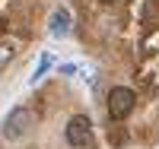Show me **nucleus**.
<instances>
[{
	"mask_svg": "<svg viewBox=\"0 0 159 149\" xmlns=\"http://www.w3.org/2000/svg\"><path fill=\"white\" fill-rule=\"evenodd\" d=\"M32 130V111L29 108H22V105H16L13 111L3 117V140H10V143H16V140H22L25 133Z\"/></svg>",
	"mask_w": 159,
	"mask_h": 149,
	"instance_id": "nucleus-2",
	"label": "nucleus"
},
{
	"mask_svg": "<svg viewBox=\"0 0 159 149\" xmlns=\"http://www.w3.org/2000/svg\"><path fill=\"white\" fill-rule=\"evenodd\" d=\"M102 3H111V0H102Z\"/></svg>",
	"mask_w": 159,
	"mask_h": 149,
	"instance_id": "nucleus-7",
	"label": "nucleus"
},
{
	"mask_svg": "<svg viewBox=\"0 0 159 149\" xmlns=\"http://www.w3.org/2000/svg\"><path fill=\"white\" fill-rule=\"evenodd\" d=\"M48 29H51V35L54 38H67L70 35V10H54L51 13V22H48Z\"/></svg>",
	"mask_w": 159,
	"mask_h": 149,
	"instance_id": "nucleus-4",
	"label": "nucleus"
},
{
	"mask_svg": "<svg viewBox=\"0 0 159 149\" xmlns=\"http://www.w3.org/2000/svg\"><path fill=\"white\" fill-rule=\"evenodd\" d=\"M13 57H16V45H13V42H0V73L10 67Z\"/></svg>",
	"mask_w": 159,
	"mask_h": 149,
	"instance_id": "nucleus-5",
	"label": "nucleus"
},
{
	"mask_svg": "<svg viewBox=\"0 0 159 149\" xmlns=\"http://www.w3.org/2000/svg\"><path fill=\"white\" fill-rule=\"evenodd\" d=\"M51 64H54V60H51V54H42V60H38V67H35V73H32V86L38 83V79H42L48 70H51Z\"/></svg>",
	"mask_w": 159,
	"mask_h": 149,
	"instance_id": "nucleus-6",
	"label": "nucleus"
},
{
	"mask_svg": "<svg viewBox=\"0 0 159 149\" xmlns=\"http://www.w3.org/2000/svg\"><path fill=\"white\" fill-rule=\"evenodd\" d=\"M64 140L73 149H89L92 146V121L86 114H73L64 127Z\"/></svg>",
	"mask_w": 159,
	"mask_h": 149,
	"instance_id": "nucleus-1",
	"label": "nucleus"
},
{
	"mask_svg": "<svg viewBox=\"0 0 159 149\" xmlns=\"http://www.w3.org/2000/svg\"><path fill=\"white\" fill-rule=\"evenodd\" d=\"M137 108V92L127 86H115L108 92V117L111 121H124L130 111Z\"/></svg>",
	"mask_w": 159,
	"mask_h": 149,
	"instance_id": "nucleus-3",
	"label": "nucleus"
}]
</instances>
